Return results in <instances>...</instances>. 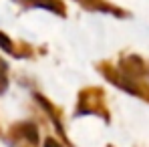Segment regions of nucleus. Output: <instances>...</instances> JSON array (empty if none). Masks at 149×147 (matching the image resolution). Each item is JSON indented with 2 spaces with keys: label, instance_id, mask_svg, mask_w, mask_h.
<instances>
[{
  "label": "nucleus",
  "instance_id": "nucleus-1",
  "mask_svg": "<svg viewBox=\"0 0 149 147\" xmlns=\"http://www.w3.org/2000/svg\"><path fill=\"white\" fill-rule=\"evenodd\" d=\"M97 71H99L111 85H115V87H119L125 93H129V95H133V97H139V99H143V101L149 103V83L147 81L127 77L125 73H121V71L117 69V65L107 63V61H103V63L97 65Z\"/></svg>",
  "mask_w": 149,
  "mask_h": 147
},
{
  "label": "nucleus",
  "instance_id": "nucleus-2",
  "mask_svg": "<svg viewBox=\"0 0 149 147\" xmlns=\"http://www.w3.org/2000/svg\"><path fill=\"white\" fill-rule=\"evenodd\" d=\"M77 115H97L105 123L111 121L109 115V107L105 101V91L99 87H87L79 93V101H77Z\"/></svg>",
  "mask_w": 149,
  "mask_h": 147
},
{
  "label": "nucleus",
  "instance_id": "nucleus-3",
  "mask_svg": "<svg viewBox=\"0 0 149 147\" xmlns=\"http://www.w3.org/2000/svg\"><path fill=\"white\" fill-rule=\"evenodd\" d=\"M4 139L10 147H38V129L30 121L14 123Z\"/></svg>",
  "mask_w": 149,
  "mask_h": 147
},
{
  "label": "nucleus",
  "instance_id": "nucleus-4",
  "mask_svg": "<svg viewBox=\"0 0 149 147\" xmlns=\"http://www.w3.org/2000/svg\"><path fill=\"white\" fill-rule=\"evenodd\" d=\"M117 69L133 79H147L149 77V63L139 54H123L117 63Z\"/></svg>",
  "mask_w": 149,
  "mask_h": 147
},
{
  "label": "nucleus",
  "instance_id": "nucleus-5",
  "mask_svg": "<svg viewBox=\"0 0 149 147\" xmlns=\"http://www.w3.org/2000/svg\"><path fill=\"white\" fill-rule=\"evenodd\" d=\"M32 97H34V101H36V103L45 109V113L49 115L50 123L54 125V129H56V133L63 137V141H65L69 147H74L73 143H71V139H69V135H67V131H65V125H63V113H61V109H58L54 103H50L45 95H40V93H34Z\"/></svg>",
  "mask_w": 149,
  "mask_h": 147
},
{
  "label": "nucleus",
  "instance_id": "nucleus-6",
  "mask_svg": "<svg viewBox=\"0 0 149 147\" xmlns=\"http://www.w3.org/2000/svg\"><path fill=\"white\" fill-rule=\"evenodd\" d=\"M0 49L4 52H8L10 56H14V59H32L34 56V47L32 45H28L24 40L16 42L4 32H0Z\"/></svg>",
  "mask_w": 149,
  "mask_h": 147
},
{
  "label": "nucleus",
  "instance_id": "nucleus-7",
  "mask_svg": "<svg viewBox=\"0 0 149 147\" xmlns=\"http://www.w3.org/2000/svg\"><path fill=\"white\" fill-rule=\"evenodd\" d=\"M77 4H81L85 10H89V12H101V14H113V16H117V18H127L129 16V12L121 8V6H117V4H111L109 0H74Z\"/></svg>",
  "mask_w": 149,
  "mask_h": 147
},
{
  "label": "nucleus",
  "instance_id": "nucleus-8",
  "mask_svg": "<svg viewBox=\"0 0 149 147\" xmlns=\"http://www.w3.org/2000/svg\"><path fill=\"white\" fill-rule=\"evenodd\" d=\"M16 4L24 6V8H42L49 10L56 16H65L67 14V6L63 0H14Z\"/></svg>",
  "mask_w": 149,
  "mask_h": 147
},
{
  "label": "nucleus",
  "instance_id": "nucleus-9",
  "mask_svg": "<svg viewBox=\"0 0 149 147\" xmlns=\"http://www.w3.org/2000/svg\"><path fill=\"white\" fill-rule=\"evenodd\" d=\"M6 89H8V65L0 56V95L6 93Z\"/></svg>",
  "mask_w": 149,
  "mask_h": 147
},
{
  "label": "nucleus",
  "instance_id": "nucleus-10",
  "mask_svg": "<svg viewBox=\"0 0 149 147\" xmlns=\"http://www.w3.org/2000/svg\"><path fill=\"white\" fill-rule=\"evenodd\" d=\"M45 147H63V145H61L54 137H47V139H45Z\"/></svg>",
  "mask_w": 149,
  "mask_h": 147
}]
</instances>
